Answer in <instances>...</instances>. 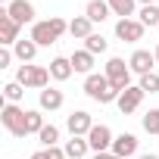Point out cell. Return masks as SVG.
Instances as JSON below:
<instances>
[{
	"label": "cell",
	"instance_id": "cell-1",
	"mask_svg": "<svg viewBox=\"0 0 159 159\" xmlns=\"http://www.w3.org/2000/svg\"><path fill=\"white\" fill-rule=\"evenodd\" d=\"M66 31H69V22H66L62 16H50V19H44V22H34L28 38H31L38 47H50V44H56Z\"/></svg>",
	"mask_w": 159,
	"mask_h": 159
},
{
	"label": "cell",
	"instance_id": "cell-2",
	"mask_svg": "<svg viewBox=\"0 0 159 159\" xmlns=\"http://www.w3.org/2000/svg\"><path fill=\"white\" fill-rule=\"evenodd\" d=\"M84 94L94 100V103H116L119 100V91L109 84V78L103 72H91L84 78Z\"/></svg>",
	"mask_w": 159,
	"mask_h": 159
},
{
	"label": "cell",
	"instance_id": "cell-3",
	"mask_svg": "<svg viewBox=\"0 0 159 159\" xmlns=\"http://www.w3.org/2000/svg\"><path fill=\"white\" fill-rule=\"evenodd\" d=\"M16 81L22 88H34V91H44L50 88V69L47 66H34V62H25L16 69Z\"/></svg>",
	"mask_w": 159,
	"mask_h": 159
},
{
	"label": "cell",
	"instance_id": "cell-4",
	"mask_svg": "<svg viewBox=\"0 0 159 159\" xmlns=\"http://www.w3.org/2000/svg\"><path fill=\"white\" fill-rule=\"evenodd\" d=\"M103 75L109 78V84H112L119 94L131 88V66H128L122 56H109V59H106V69H103Z\"/></svg>",
	"mask_w": 159,
	"mask_h": 159
},
{
	"label": "cell",
	"instance_id": "cell-5",
	"mask_svg": "<svg viewBox=\"0 0 159 159\" xmlns=\"http://www.w3.org/2000/svg\"><path fill=\"white\" fill-rule=\"evenodd\" d=\"M0 122H3V128L13 134V137H25V109L19 103H3V109H0Z\"/></svg>",
	"mask_w": 159,
	"mask_h": 159
},
{
	"label": "cell",
	"instance_id": "cell-6",
	"mask_svg": "<svg viewBox=\"0 0 159 159\" xmlns=\"http://www.w3.org/2000/svg\"><path fill=\"white\" fill-rule=\"evenodd\" d=\"M91 128H94L91 112H84V109L69 112V119H66V131H69L72 137H88V134H91Z\"/></svg>",
	"mask_w": 159,
	"mask_h": 159
},
{
	"label": "cell",
	"instance_id": "cell-7",
	"mask_svg": "<svg viewBox=\"0 0 159 159\" xmlns=\"http://www.w3.org/2000/svg\"><path fill=\"white\" fill-rule=\"evenodd\" d=\"M143 31H147V25H143L140 19H119V22H116V38H119V41H125V44L140 41V38H143Z\"/></svg>",
	"mask_w": 159,
	"mask_h": 159
},
{
	"label": "cell",
	"instance_id": "cell-8",
	"mask_svg": "<svg viewBox=\"0 0 159 159\" xmlns=\"http://www.w3.org/2000/svg\"><path fill=\"white\" fill-rule=\"evenodd\" d=\"M140 103H143V88H140V84H131V88H128V91H122V94H119V100H116V106H119V112H122V116L137 112V109H140Z\"/></svg>",
	"mask_w": 159,
	"mask_h": 159
},
{
	"label": "cell",
	"instance_id": "cell-9",
	"mask_svg": "<svg viewBox=\"0 0 159 159\" xmlns=\"http://www.w3.org/2000/svg\"><path fill=\"white\" fill-rule=\"evenodd\" d=\"M112 140H116V134L109 131V125H94L88 134V143L94 153H112Z\"/></svg>",
	"mask_w": 159,
	"mask_h": 159
},
{
	"label": "cell",
	"instance_id": "cell-10",
	"mask_svg": "<svg viewBox=\"0 0 159 159\" xmlns=\"http://www.w3.org/2000/svg\"><path fill=\"white\" fill-rule=\"evenodd\" d=\"M19 22H13L10 19V13H7V7L0 10V44L3 47H16V41H19Z\"/></svg>",
	"mask_w": 159,
	"mask_h": 159
},
{
	"label": "cell",
	"instance_id": "cell-11",
	"mask_svg": "<svg viewBox=\"0 0 159 159\" xmlns=\"http://www.w3.org/2000/svg\"><path fill=\"white\" fill-rule=\"evenodd\" d=\"M7 13L19 25H28V22L34 25V3H31V0H13V3L7 7Z\"/></svg>",
	"mask_w": 159,
	"mask_h": 159
},
{
	"label": "cell",
	"instance_id": "cell-12",
	"mask_svg": "<svg viewBox=\"0 0 159 159\" xmlns=\"http://www.w3.org/2000/svg\"><path fill=\"white\" fill-rule=\"evenodd\" d=\"M128 66H131L134 75H150V72L156 69V53H150V50H134L131 59H128Z\"/></svg>",
	"mask_w": 159,
	"mask_h": 159
},
{
	"label": "cell",
	"instance_id": "cell-13",
	"mask_svg": "<svg viewBox=\"0 0 159 159\" xmlns=\"http://www.w3.org/2000/svg\"><path fill=\"white\" fill-rule=\"evenodd\" d=\"M47 69H50V78H53V81H69V78L75 75V69H72V59H69V56H53Z\"/></svg>",
	"mask_w": 159,
	"mask_h": 159
},
{
	"label": "cell",
	"instance_id": "cell-14",
	"mask_svg": "<svg viewBox=\"0 0 159 159\" xmlns=\"http://www.w3.org/2000/svg\"><path fill=\"white\" fill-rule=\"evenodd\" d=\"M62 103H66V97H62V91H56V88H44V91L38 94V106H41L44 112H56Z\"/></svg>",
	"mask_w": 159,
	"mask_h": 159
},
{
	"label": "cell",
	"instance_id": "cell-15",
	"mask_svg": "<svg viewBox=\"0 0 159 159\" xmlns=\"http://www.w3.org/2000/svg\"><path fill=\"white\" fill-rule=\"evenodd\" d=\"M137 143H140V140H137L134 134H128V131H125V134H119V137L112 140V153H116V156H122V159H131V156L137 153Z\"/></svg>",
	"mask_w": 159,
	"mask_h": 159
},
{
	"label": "cell",
	"instance_id": "cell-16",
	"mask_svg": "<svg viewBox=\"0 0 159 159\" xmlns=\"http://www.w3.org/2000/svg\"><path fill=\"white\" fill-rule=\"evenodd\" d=\"M13 56L25 66V62H34V56H38V44L31 41V38H19L16 41V47H13Z\"/></svg>",
	"mask_w": 159,
	"mask_h": 159
},
{
	"label": "cell",
	"instance_id": "cell-17",
	"mask_svg": "<svg viewBox=\"0 0 159 159\" xmlns=\"http://www.w3.org/2000/svg\"><path fill=\"white\" fill-rule=\"evenodd\" d=\"M109 3H106V0H88V7H84V16L97 25V22H106L109 19Z\"/></svg>",
	"mask_w": 159,
	"mask_h": 159
},
{
	"label": "cell",
	"instance_id": "cell-18",
	"mask_svg": "<svg viewBox=\"0 0 159 159\" xmlns=\"http://www.w3.org/2000/svg\"><path fill=\"white\" fill-rule=\"evenodd\" d=\"M69 34H72V38H81V41H88V38L94 34V22H91L88 16H75V19L69 22Z\"/></svg>",
	"mask_w": 159,
	"mask_h": 159
},
{
	"label": "cell",
	"instance_id": "cell-19",
	"mask_svg": "<svg viewBox=\"0 0 159 159\" xmlns=\"http://www.w3.org/2000/svg\"><path fill=\"white\" fill-rule=\"evenodd\" d=\"M69 59H72V69H75V72H81L84 78L94 72V53H88V50H75Z\"/></svg>",
	"mask_w": 159,
	"mask_h": 159
},
{
	"label": "cell",
	"instance_id": "cell-20",
	"mask_svg": "<svg viewBox=\"0 0 159 159\" xmlns=\"http://www.w3.org/2000/svg\"><path fill=\"white\" fill-rule=\"evenodd\" d=\"M62 150H66V156H69V159H84V156H88V150H91V143H88V137H69Z\"/></svg>",
	"mask_w": 159,
	"mask_h": 159
},
{
	"label": "cell",
	"instance_id": "cell-21",
	"mask_svg": "<svg viewBox=\"0 0 159 159\" xmlns=\"http://www.w3.org/2000/svg\"><path fill=\"white\" fill-rule=\"evenodd\" d=\"M109 10L119 16V19H134V10H137V0H106Z\"/></svg>",
	"mask_w": 159,
	"mask_h": 159
},
{
	"label": "cell",
	"instance_id": "cell-22",
	"mask_svg": "<svg viewBox=\"0 0 159 159\" xmlns=\"http://www.w3.org/2000/svg\"><path fill=\"white\" fill-rule=\"evenodd\" d=\"M44 125H47V122H44L41 109H25V131H28V134H41Z\"/></svg>",
	"mask_w": 159,
	"mask_h": 159
},
{
	"label": "cell",
	"instance_id": "cell-23",
	"mask_svg": "<svg viewBox=\"0 0 159 159\" xmlns=\"http://www.w3.org/2000/svg\"><path fill=\"white\" fill-rule=\"evenodd\" d=\"M137 19H140L143 25H150V28H159V3H150V7H140Z\"/></svg>",
	"mask_w": 159,
	"mask_h": 159
},
{
	"label": "cell",
	"instance_id": "cell-24",
	"mask_svg": "<svg viewBox=\"0 0 159 159\" xmlns=\"http://www.w3.org/2000/svg\"><path fill=\"white\" fill-rule=\"evenodd\" d=\"M38 140L44 143V150H47V147H59V128H56V125H44L41 134H38Z\"/></svg>",
	"mask_w": 159,
	"mask_h": 159
},
{
	"label": "cell",
	"instance_id": "cell-25",
	"mask_svg": "<svg viewBox=\"0 0 159 159\" xmlns=\"http://www.w3.org/2000/svg\"><path fill=\"white\" fill-rule=\"evenodd\" d=\"M106 47H109V41H106L103 34H97V31L84 41V50H88V53H94V56H97V53H106Z\"/></svg>",
	"mask_w": 159,
	"mask_h": 159
},
{
	"label": "cell",
	"instance_id": "cell-26",
	"mask_svg": "<svg viewBox=\"0 0 159 159\" xmlns=\"http://www.w3.org/2000/svg\"><path fill=\"white\" fill-rule=\"evenodd\" d=\"M3 97H7V103H19V100L25 97V88H22L19 81H7V84H3Z\"/></svg>",
	"mask_w": 159,
	"mask_h": 159
},
{
	"label": "cell",
	"instance_id": "cell-27",
	"mask_svg": "<svg viewBox=\"0 0 159 159\" xmlns=\"http://www.w3.org/2000/svg\"><path fill=\"white\" fill-rule=\"evenodd\" d=\"M140 125H143L147 134H159V109H150V112L140 119Z\"/></svg>",
	"mask_w": 159,
	"mask_h": 159
},
{
	"label": "cell",
	"instance_id": "cell-28",
	"mask_svg": "<svg viewBox=\"0 0 159 159\" xmlns=\"http://www.w3.org/2000/svg\"><path fill=\"white\" fill-rule=\"evenodd\" d=\"M140 88H143V94H159V72L140 75Z\"/></svg>",
	"mask_w": 159,
	"mask_h": 159
},
{
	"label": "cell",
	"instance_id": "cell-29",
	"mask_svg": "<svg viewBox=\"0 0 159 159\" xmlns=\"http://www.w3.org/2000/svg\"><path fill=\"white\" fill-rule=\"evenodd\" d=\"M44 159H69V156H66L62 147H47V150H44Z\"/></svg>",
	"mask_w": 159,
	"mask_h": 159
},
{
	"label": "cell",
	"instance_id": "cell-30",
	"mask_svg": "<svg viewBox=\"0 0 159 159\" xmlns=\"http://www.w3.org/2000/svg\"><path fill=\"white\" fill-rule=\"evenodd\" d=\"M13 62V47H3V50H0V69H7Z\"/></svg>",
	"mask_w": 159,
	"mask_h": 159
},
{
	"label": "cell",
	"instance_id": "cell-31",
	"mask_svg": "<svg viewBox=\"0 0 159 159\" xmlns=\"http://www.w3.org/2000/svg\"><path fill=\"white\" fill-rule=\"evenodd\" d=\"M94 159H116V153H94Z\"/></svg>",
	"mask_w": 159,
	"mask_h": 159
},
{
	"label": "cell",
	"instance_id": "cell-32",
	"mask_svg": "<svg viewBox=\"0 0 159 159\" xmlns=\"http://www.w3.org/2000/svg\"><path fill=\"white\" fill-rule=\"evenodd\" d=\"M137 159H159V156H156V153H140Z\"/></svg>",
	"mask_w": 159,
	"mask_h": 159
},
{
	"label": "cell",
	"instance_id": "cell-33",
	"mask_svg": "<svg viewBox=\"0 0 159 159\" xmlns=\"http://www.w3.org/2000/svg\"><path fill=\"white\" fill-rule=\"evenodd\" d=\"M137 3L140 7H150V3H159V0H137Z\"/></svg>",
	"mask_w": 159,
	"mask_h": 159
},
{
	"label": "cell",
	"instance_id": "cell-34",
	"mask_svg": "<svg viewBox=\"0 0 159 159\" xmlns=\"http://www.w3.org/2000/svg\"><path fill=\"white\" fill-rule=\"evenodd\" d=\"M31 159H44V150H38V153H31Z\"/></svg>",
	"mask_w": 159,
	"mask_h": 159
},
{
	"label": "cell",
	"instance_id": "cell-35",
	"mask_svg": "<svg viewBox=\"0 0 159 159\" xmlns=\"http://www.w3.org/2000/svg\"><path fill=\"white\" fill-rule=\"evenodd\" d=\"M153 53H156V66H159V44H156V50H153Z\"/></svg>",
	"mask_w": 159,
	"mask_h": 159
},
{
	"label": "cell",
	"instance_id": "cell-36",
	"mask_svg": "<svg viewBox=\"0 0 159 159\" xmlns=\"http://www.w3.org/2000/svg\"><path fill=\"white\" fill-rule=\"evenodd\" d=\"M0 3H3V7H10V3H13V0H0Z\"/></svg>",
	"mask_w": 159,
	"mask_h": 159
},
{
	"label": "cell",
	"instance_id": "cell-37",
	"mask_svg": "<svg viewBox=\"0 0 159 159\" xmlns=\"http://www.w3.org/2000/svg\"><path fill=\"white\" fill-rule=\"evenodd\" d=\"M116 159H122V156H116Z\"/></svg>",
	"mask_w": 159,
	"mask_h": 159
}]
</instances>
